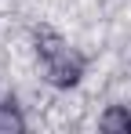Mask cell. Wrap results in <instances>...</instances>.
Instances as JSON below:
<instances>
[{
    "label": "cell",
    "mask_w": 131,
    "mask_h": 134,
    "mask_svg": "<svg viewBox=\"0 0 131 134\" xmlns=\"http://www.w3.org/2000/svg\"><path fill=\"white\" fill-rule=\"evenodd\" d=\"M40 65H44V80L51 83V87H58V91H69V87H77L80 80H84V54H77V51H69V47H58V51H51L47 58H40Z\"/></svg>",
    "instance_id": "1"
},
{
    "label": "cell",
    "mask_w": 131,
    "mask_h": 134,
    "mask_svg": "<svg viewBox=\"0 0 131 134\" xmlns=\"http://www.w3.org/2000/svg\"><path fill=\"white\" fill-rule=\"evenodd\" d=\"M98 131H106V134H131V109L128 105H109L98 116Z\"/></svg>",
    "instance_id": "2"
},
{
    "label": "cell",
    "mask_w": 131,
    "mask_h": 134,
    "mask_svg": "<svg viewBox=\"0 0 131 134\" xmlns=\"http://www.w3.org/2000/svg\"><path fill=\"white\" fill-rule=\"evenodd\" d=\"M22 131H26V116L18 112V102L7 98L0 105V134H22Z\"/></svg>",
    "instance_id": "3"
}]
</instances>
